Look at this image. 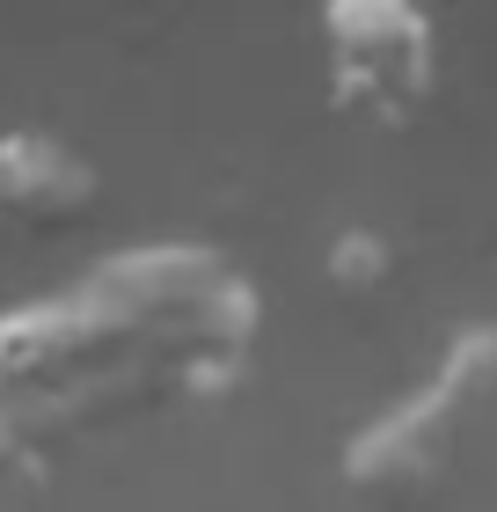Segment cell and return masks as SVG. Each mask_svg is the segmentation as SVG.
I'll use <instances>...</instances> for the list:
<instances>
[{"label": "cell", "instance_id": "cell-4", "mask_svg": "<svg viewBox=\"0 0 497 512\" xmlns=\"http://www.w3.org/2000/svg\"><path fill=\"white\" fill-rule=\"evenodd\" d=\"M103 198V176L59 132H0V227H66Z\"/></svg>", "mask_w": 497, "mask_h": 512}, {"label": "cell", "instance_id": "cell-5", "mask_svg": "<svg viewBox=\"0 0 497 512\" xmlns=\"http://www.w3.org/2000/svg\"><path fill=\"white\" fill-rule=\"evenodd\" d=\"M322 278L337 293H381L395 278V235H381V227H366V220H344L322 249Z\"/></svg>", "mask_w": 497, "mask_h": 512}, {"label": "cell", "instance_id": "cell-1", "mask_svg": "<svg viewBox=\"0 0 497 512\" xmlns=\"http://www.w3.org/2000/svg\"><path fill=\"white\" fill-rule=\"evenodd\" d=\"M264 293L212 242H139L0 315V454L44 469L110 425L212 410L249 381Z\"/></svg>", "mask_w": 497, "mask_h": 512}, {"label": "cell", "instance_id": "cell-2", "mask_svg": "<svg viewBox=\"0 0 497 512\" xmlns=\"http://www.w3.org/2000/svg\"><path fill=\"white\" fill-rule=\"evenodd\" d=\"M490 425H497V322H468L446 337V352L410 395L381 403L344 439L337 476L373 512H424L461 483Z\"/></svg>", "mask_w": 497, "mask_h": 512}, {"label": "cell", "instance_id": "cell-3", "mask_svg": "<svg viewBox=\"0 0 497 512\" xmlns=\"http://www.w3.org/2000/svg\"><path fill=\"white\" fill-rule=\"evenodd\" d=\"M329 110L373 132H402L439 88V30L410 0H329L315 15Z\"/></svg>", "mask_w": 497, "mask_h": 512}]
</instances>
